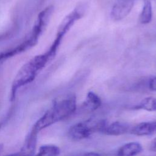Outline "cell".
<instances>
[{"instance_id":"8fae6325","label":"cell","mask_w":156,"mask_h":156,"mask_svg":"<svg viewBox=\"0 0 156 156\" xmlns=\"http://www.w3.org/2000/svg\"><path fill=\"white\" fill-rule=\"evenodd\" d=\"M152 18V7L150 0H143V6L141 12L139 21L140 23L146 24L149 23Z\"/></svg>"},{"instance_id":"4fadbf2b","label":"cell","mask_w":156,"mask_h":156,"mask_svg":"<svg viewBox=\"0 0 156 156\" xmlns=\"http://www.w3.org/2000/svg\"><path fill=\"white\" fill-rule=\"evenodd\" d=\"M133 108L142 109L148 112H156V98L154 97H147L143 100Z\"/></svg>"},{"instance_id":"6da1fadb","label":"cell","mask_w":156,"mask_h":156,"mask_svg":"<svg viewBox=\"0 0 156 156\" xmlns=\"http://www.w3.org/2000/svg\"><path fill=\"white\" fill-rule=\"evenodd\" d=\"M76 109V97L69 94L54 101L52 106L34 124L31 130L37 133L71 116Z\"/></svg>"},{"instance_id":"9a60e30c","label":"cell","mask_w":156,"mask_h":156,"mask_svg":"<svg viewBox=\"0 0 156 156\" xmlns=\"http://www.w3.org/2000/svg\"><path fill=\"white\" fill-rule=\"evenodd\" d=\"M148 86L151 90L156 91V76L152 77L149 80Z\"/></svg>"},{"instance_id":"7a4b0ae2","label":"cell","mask_w":156,"mask_h":156,"mask_svg":"<svg viewBox=\"0 0 156 156\" xmlns=\"http://www.w3.org/2000/svg\"><path fill=\"white\" fill-rule=\"evenodd\" d=\"M50 60L49 55L46 52L35 56L23 66L12 83L10 97L11 102L15 100L18 89L32 82L38 73Z\"/></svg>"},{"instance_id":"e0dca14e","label":"cell","mask_w":156,"mask_h":156,"mask_svg":"<svg viewBox=\"0 0 156 156\" xmlns=\"http://www.w3.org/2000/svg\"><path fill=\"white\" fill-rule=\"evenodd\" d=\"M79 156H104L103 155L97 153V152H86L81 154Z\"/></svg>"},{"instance_id":"ba28073f","label":"cell","mask_w":156,"mask_h":156,"mask_svg":"<svg viewBox=\"0 0 156 156\" xmlns=\"http://www.w3.org/2000/svg\"><path fill=\"white\" fill-rule=\"evenodd\" d=\"M156 132V121L143 122L132 127L130 132L135 135H149Z\"/></svg>"},{"instance_id":"8992f818","label":"cell","mask_w":156,"mask_h":156,"mask_svg":"<svg viewBox=\"0 0 156 156\" xmlns=\"http://www.w3.org/2000/svg\"><path fill=\"white\" fill-rule=\"evenodd\" d=\"M135 0H116L111 12L110 17L113 21H119L126 17L130 12Z\"/></svg>"},{"instance_id":"7c38bea8","label":"cell","mask_w":156,"mask_h":156,"mask_svg":"<svg viewBox=\"0 0 156 156\" xmlns=\"http://www.w3.org/2000/svg\"><path fill=\"white\" fill-rule=\"evenodd\" d=\"M60 154V148L54 144H44L39 148L38 152L33 156H58Z\"/></svg>"},{"instance_id":"9c48e42d","label":"cell","mask_w":156,"mask_h":156,"mask_svg":"<svg viewBox=\"0 0 156 156\" xmlns=\"http://www.w3.org/2000/svg\"><path fill=\"white\" fill-rule=\"evenodd\" d=\"M143 150L142 146L138 142H130L121 146L118 151V156H135Z\"/></svg>"},{"instance_id":"ac0fdd59","label":"cell","mask_w":156,"mask_h":156,"mask_svg":"<svg viewBox=\"0 0 156 156\" xmlns=\"http://www.w3.org/2000/svg\"><path fill=\"white\" fill-rule=\"evenodd\" d=\"M6 156H27V155H26L23 152L20 151L19 152H17V153H15V154H10V155H6Z\"/></svg>"},{"instance_id":"5bb4252c","label":"cell","mask_w":156,"mask_h":156,"mask_svg":"<svg viewBox=\"0 0 156 156\" xmlns=\"http://www.w3.org/2000/svg\"><path fill=\"white\" fill-rule=\"evenodd\" d=\"M12 113H13V110H10L7 114L0 120V129L2 127V126L5 123L7 122L9 119L10 118V117L12 115Z\"/></svg>"},{"instance_id":"2e32d148","label":"cell","mask_w":156,"mask_h":156,"mask_svg":"<svg viewBox=\"0 0 156 156\" xmlns=\"http://www.w3.org/2000/svg\"><path fill=\"white\" fill-rule=\"evenodd\" d=\"M149 149L152 152H156V137L151 141L149 146Z\"/></svg>"},{"instance_id":"5b68a950","label":"cell","mask_w":156,"mask_h":156,"mask_svg":"<svg viewBox=\"0 0 156 156\" xmlns=\"http://www.w3.org/2000/svg\"><path fill=\"white\" fill-rule=\"evenodd\" d=\"M84 9L85 7L80 5L69 13L61 23L57 35L63 37L66 32L71 29L74 23L83 16L85 12Z\"/></svg>"},{"instance_id":"30bf717a","label":"cell","mask_w":156,"mask_h":156,"mask_svg":"<svg viewBox=\"0 0 156 156\" xmlns=\"http://www.w3.org/2000/svg\"><path fill=\"white\" fill-rule=\"evenodd\" d=\"M102 101L98 95L93 91H89L83 103V107L85 110L93 112L101 107Z\"/></svg>"},{"instance_id":"d6986e66","label":"cell","mask_w":156,"mask_h":156,"mask_svg":"<svg viewBox=\"0 0 156 156\" xmlns=\"http://www.w3.org/2000/svg\"><path fill=\"white\" fill-rule=\"evenodd\" d=\"M3 147H4L3 144L0 143V154H1V152H2V149H3Z\"/></svg>"},{"instance_id":"277c9868","label":"cell","mask_w":156,"mask_h":156,"mask_svg":"<svg viewBox=\"0 0 156 156\" xmlns=\"http://www.w3.org/2000/svg\"><path fill=\"white\" fill-rule=\"evenodd\" d=\"M107 124L104 119H89L87 121L76 123L68 130V136L73 140H80L88 138L93 133L104 131Z\"/></svg>"},{"instance_id":"52a82bcc","label":"cell","mask_w":156,"mask_h":156,"mask_svg":"<svg viewBox=\"0 0 156 156\" xmlns=\"http://www.w3.org/2000/svg\"><path fill=\"white\" fill-rule=\"evenodd\" d=\"M131 128L132 127L126 122L115 121L108 126L107 125L103 133L107 135L118 136L130 132Z\"/></svg>"},{"instance_id":"3957f363","label":"cell","mask_w":156,"mask_h":156,"mask_svg":"<svg viewBox=\"0 0 156 156\" xmlns=\"http://www.w3.org/2000/svg\"><path fill=\"white\" fill-rule=\"evenodd\" d=\"M52 7L49 6L46 7L44 10L40 12L38 15L37 21L34 26L32 32L29 38L18 46H16L15 48L6 52H1L0 54V61L12 57L13 55L21 52L35 45L38 41L40 35L42 32L43 28L46 25V23H48V21L52 14Z\"/></svg>"}]
</instances>
